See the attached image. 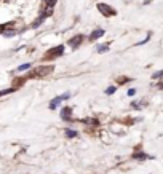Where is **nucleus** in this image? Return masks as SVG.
I'll return each instance as SVG.
<instances>
[{
    "label": "nucleus",
    "instance_id": "f257e3e1",
    "mask_svg": "<svg viewBox=\"0 0 163 174\" xmlns=\"http://www.w3.org/2000/svg\"><path fill=\"white\" fill-rule=\"evenodd\" d=\"M51 72H53V66H39L34 72H32V75H35V77H45V75H50Z\"/></svg>",
    "mask_w": 163,
    "mask_h": 174
},
{
    "label": "nucleus",
    "instance_id": "f03ea898",
    "mask_svg": "<svg viewBox=\"0 0 163 174\" xmlns=\"http://www.w3.org/2000/svg\"><path fill=\"white\" fill-rule=\"evenodd\" d=\"M98 10H99L104 16H114L115 15V10L112 7L106 5V3H98Z\"/></svg>",
    "mask_w": 163,
    "mask_h": 174
},
{
    "label": "nucleus",
    "instance_id": "7ed1b4c3",
    "mask_svg": "<svg viewBox=\"0 0 163 174\" xmlns=\"http://www.w3.org/2000/svg\"><path fill=\"white\" fill-rule=\"evenodd\" d=\"M63 53H64V47L63 45H59V47L53 48L51 51L46 53V58H56V56H59V54H63Z\"/></svg>",
    "mask_w": 163,
    "mask_h": 174
},
{
    "label": "nucleus",
    "instance_id": "20e7f679",
    "mask_svg": "<svg viewBox=\"0 0 163 174\" xmlns=\"http://www.w3.org/2000/svg\"><path fill=\"white\" fill-rule=\"evenodd\" d=\"M82 42H83V37H82V35H77L75 39H71V40H69V45L75 48V47H78V45H80Z\"/></svg>",
    "mask_w": 163,
    "mask_h": 174
},
{
    "label": "nucleus",
    "instance_id": "39448f33",
    "mask_svg": "<svg viewBox=\"0 0 163 174\" xmlns=\"http://www.w3.org/2000/svg\"><path fill=\"white\" fill-rule=\"evenodd\" d=\"M102 35H104V30H102V29H96V30H93V32H91L90 40H98L99 37H102Z\"/></svg>",
    "mask_w": 163,
    "mask_h": 174
},
{
    "label": "nucleus",
    "instance_id": "423d86ee",
    "mask_svg": "<svg viewBox=\"0 0 163 174\" xmlns=\"http://www.w3.org/2000/svg\"><path fill=\"white\" fill-rule=\"evenodd\" d=\"M61 98H54L53 101H51V104H50V109H56L58 106H59V102H61Z\"/></svg>",
    "mask_w": 163,
    "mask_h": 174
},
{
    "label": "nucleus",
    "instance_id": "0eeeda50",
    "mask_svg": "<svg viewBox=\"0 0 163 174\" xmlns=\"http://www.w3.org/2000/svg\"><path fill=\"white\" fill-rule=\"evenodd\" d=\"M71 110H72L71 107H64L63 112H61V117L63 118H69V115H71Z\"/></svg>",
    "mask_w": 163,
    "mask_h": 174
},
{
    "label": "nucleus",
    "instance_id": "6e6552de",
    "mask_svg": "<svg viewBox=\"0 0 163 174\" xmlns=\"http://www.w3.org/2000/svg\"><path fill=\"white\" fill-rule=\"evenodd\" d=\"M83 123H86V125H93V126H98V120H93V118H85Z\"/></svg>",
    "mask_w": 163,
    "mask_h": 174
},
{
    "label": "nucleus",
    "instance_id": "1a4fd4ad",
    "mask_svg": "<svg viewBox=\"0 0 163 174\" xmlns=\"http://www.w3.org/2000/svg\"><path fill=\"white\" fill-rule=\"evenodd\" d=\"M107 50H109L107 45H99V47H98V51H99V53H106Z\"/></svg>",
    "mask_w": 163,
    "mask_h": 174
},
{
    "label": "nucleus",
    "instance_id": "9d476101",
    "mask_svg": "<svg viewBox=\"0 0 163 174\" xmlns=\"http://www.w3.org/2000/svg\"><path fill=\"white\" fill-rule=\"evenodd\" d=\"M133 157L136 158V160H144V158H147V155L146 153H134Z\"/></svg>",
    "mask_w": 163,
    "mask_h": 174
},
{
    "label": "nucleus",
    "instance_id": "9b49d317",
    "mask_svg": "<svg viewBox=\"0 0 163 174\" xmlns=\"http://www.w3.org/2000/svg\"><path fill=\"white\" fill-rule=\"evenodd\" d=\"M66 136H67V137H75V136H77V133H75V131H72V130H66Z\"/></svg>",
    "mask_w": 163,
    "mask_h": 174
},
{
    "label": "nucleus",
    "instance_id": "f8f14e48",
    "mask_svg": "<svg viewBox=\"0 0 163 174\" xmlns=\"http://www.w3.org/2000/svg\"><path fill=\"white\" fill-rule=\"evenodd\" d=\"M29 67H31V64L27 62V64H22V66L18 67V70H26V69H29Z\"/></svg>",
    "mask_w": 163,
    "mask_h": 174
},
{
    "label": "nucleus",
    "instance_id": "ddd939ff",
    "mask_svg": "<svg viewBox=\"0 0 163 174\" xmlns=\"http://www.w3.org/2000/svg\"><path fill=\"white\" fill-rule=\"evenodd\" d=\"M115 90H117L115 86H109V88L106 90V93H107V94H112V93H115Z\"/></svg>",
    "mask_w": 163,
    "mask_h": 174
},
{
    "label": "nucleus",
    "instance_id": "4468645a",
    "mask_svg": "<svg viewBox=\"0 0 163 174\" xmlns=\"http://www.w3.org/2000/svg\"><path fill=\"white\" fill-rule=\"evenodd\" d=\"M163 75V72H157V74L155 75H153V78H160V77Z\"/></svg>",
    "mask_w": 163,
    "mask_h": 174
},
{
    "label": "nucleus",
    "instance_id": "2eb2a0df",
    "mask_svg": "<svg viewBox=\"0 0 163 174\" xmlns=\"http://www.w3.org/2000/svg\"><path fill=\"white\" fill-rule=\"evenodd\" d=\"M134 93H136V90H130V91H128V94H130V96H133Z\"/></svg>",
    "mask_w": 163,
    "mask_h": 174
}]
</instances>
